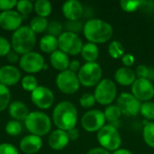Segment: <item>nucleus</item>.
<instances>
[{"label":"nucleus","instance_id":"nucleus-39","mask_svg":"<svg viewBox=\"0 0 154 154\" xmlns=\"http://www.w3.org/2000/svg\"><path fill=\"white\" fill-rule=\"evenodd\" d=\"M96 102H97V100L95 98V96L90 93H85L79 98V104L84 108L93 107L95 106Z\"/></svg>","mask_w":154,"mask_h":154},{"label":"nucleus","instance_id":"nucleus-42","mask_svg":"<svg viewBox=\"0 0 154 154\" xmlns=\"http://www.w3.org/2000/svg\"><path fill=\"white\" fill-rule=\"evenodd\" d=\"M16 0H0V10L2 12L13 10V8L16 6Z\"/></svg>","mask_w":154,"mask_h":154},{"label":"nucleus","instance_id":"nucleus-37","mask_svg":"<svg viewBox=\"0 0 154 154\" xmlns=\"http://www.w3.org/2000/svg\"><path fill=\"white\" fill-rule=\"evenodd\" d=\"M62 31H63V26L58 21H51L48 24L47 32H48V34H50V35H52V36L58 38L63 32Z\"/></svg>","mask_w":154,"mask_h":154},{"label":"nucleus","instance_id":"nucleus-32","mask_svg":"<svg viewBox=\"0 0 154 154\" xmlns=\"http://www.w3.org/2000/svg\"><path fill=\"white\" fill-rule=\"evenodd\" d=\"M15 7L17 9V12L23 17V16H27L32 13V11L33 10V4L32 2L28 0H21V1H17Z\"/></svg>","mask_w":154,"mask_h":154},{"label":"nucleus","instance_id":"nucleus-46","mask_svg":"<svg viewBox=\"0 0 154 154\" xmlns=\"http://www.w3.org/2000/svg\"><path fill=\"white\" fill-rule=\"evenodd\" d=\"M67 134H68V136H69V140H71V141L77 140V139L79 138V130H78L76 127H74V128L69 130V131L67 132Z\"/></svg>","mask_w":154,"mask_h":154},{"label":"nucleus","instance_id":"nucleus-43","mask_svg":"<svg viewBox=\"0 0 154 154\" xmlns=\"http://www.w3.org/2000/svg\"><path fill=\"white\" fill-rule=\"evenodd\" d=\"M134 56L131 53H125V55L122 57V63L125 65V67L130 68L134 65Z\"/></svg>","mask_w":154,"mask_h":154},{"label":"nucleus","instance_id":"nucleus-24","mask_svg":"<svg viewBox=\"0 0 154 154\" xmlns=\"http://www.w3.org/2000/svg\"><path fill=\"white\" fill-rule=\"evenodd\" d=\"M81 55L87 62H95L99 55V49L97 44L92 42H87L83 44L81 50Z\"/></svg>","mask_w":154,"mask_h":154},{"label":"nucleus","instance_id":"nucleus-3","mask_svg":"<svg viewBox=\"0 0 154 154\" xmlns=\"http://www.w3.org/2000/svg\"><path fill=\"white\" fill-rule=\"evenodd\" d=\"M36 44L35 33L27 25H22L14 32L11 40L13 51L19 55H23L32 51Z\"/></svg>","mask_w":154,"mask_h":154},{"label":"nucleus","instance_id":"nucleus-16","mask_svg":"<svg viewBox=\"0 0 154 154\" xmlns=\"http://www.w3.org/2000/svg\"><path fill=\"white\" fill-rule=\"evenodd\" d=\"M21 80L20 70L13 65H5L0 68V84L11 87Z\"/></svg>","mask_w":154,"mask_h":154},{"label":"nucleus","instance_id":"nucleus-36","mask_svg":"<svg viewBox=\"0 0 154 154\" xmlns=\"http://www.w3.org/2000/svg\"><path fill=\"white\" fill-rule=\"evenodd\" d=\"M65 29L67 32H74V33H79L81 31H83L84 24L80 20H76V21H67L64 24Z\"/></svg>","mask_w":154,"mask_h":154},{"label":"nucleus","instance_id":"nucleus-48","mask_svg":"<svg viewBox=\"0 0 154 154\" xmlns=\"http://www.w3.org/2000/svg\"><path fill=\"white\" fill-rule=\"evenodd\" d=\"M112 154H133L132 152H130L127 149H118L115 152H113Z\"/></svg>","mask_w":154,"mask_h":154},{"label":"nucleus","instance_id":"nucleus-17","mask_svg":"<svg viewBox=\"0 0 154 154\" xmlns=\"http://www.w3.org/2000/svg\"><path fill=\"white\" fill-rule=\"evenodd\" d=\"M19 147H20V150L23 153H37L42 147V137L34 135V134H31L28 135H25L20 141Z\"/></svg>","mask_w":154,"mask_h":154},{"label":"nucleus","instance_id":"nucleus-41","mask_svg":"<svg viewBox=\"0 0 154 154\" xmlns=\"http://www.w3.org/2000/svg\"><path fill=\"white\" fill-rule=\"evenodd\" d=\"M0 154H19V152L13 144L4 143L0 144Z\"/></svg>","mask_w":154,"mask_h":154},{"label":"nucleus","instance_id":"nucleus-15","mask_svg":"<svg viewBox=\"0 0 154 154\" xmlns=\"http://www.w3.org/2000/svg\"><path fill=\"white\" fill-rule=\"evenodd\" d=\"M23 17L14 10L0 13V27L5 31L14 32L22 26Z\"/></svg>","mask_w":154,"mask_h":154},{"label":"nucleus","instance_id":"nucleus-11","mask_svg":"<svg viewBox=\"0 0 154 154\" xmlns=\"http://www.w3.org/2000/svg\"><path fill=\"white\" fill-rule=\"evenodd\" d=\"M106 123V117L104 112L92 109L84 114L81 118V125L85 131L89 133L98 132Z\"/></svg>","mask_w":154,"mask_h":154},{"label":"nucleus","instance_id":"nucleus-47","mask_svg":"<svg viewBox=\"0 0 154 154\" xmlns=\"http://www.w3.org/2000/svg\"><path fill=\"white\" fill-rule=\"evenodd\" d=\"M87 154H110V152L102 147H96L90 149Z\"/></svg>","mask_w":154,"mask_h":154},{"label":"nucleus","instance_id":"nucleus-33","mask_svg":"<svg viewBox=\"0 0 154 154\" xmlns=\"http://www.w3.org/2000/svg\"><path fill=\"white\" fill-rule=\"evenodd\" d=\"M5 133L10 135V136H17L22 133L23 126L20 122L15 121V120H11L9 121L5 127Z\"/></svg>","mask_w":154,"mask_h":154},{"label":"nucleus","instance_id":"nucleus-10","mask_svg":"<svg viewBox=\"0 0 154 154\" xmlns=\"http://www.w3.org/2000/svg\"><path fill=\"white\" fill-rule=\"evenodd\" d=\"M20 68L29 74H35L43 69L45 66L44 58L36 51H31L22 55L19 60Z\"/></svg>","mask_w":154,"mask_h":154},{"label":"nucleus","instance_id":"nucleus-31","mask_svg":"<svg viewBox=\"0 0 154 154\" xmlns=\"http://www.w3.org/2000/svg\"><path fill=\"white\" fill-rule=\"evenodd\" d=\"M143 135L145 143L148 146L154 148V122L147 123V125H145Z\"/></svg>","mask_w":154,"mask_h":154},{"label":"nucleus","instance_id":"nucleus-27","mask_svg":"<svg viewBox=\"0 0 154 154\" xmlns=\"http://www.w3.org/2000/svg\"><path fill=\"white\" fill-rule=\"evenodd\" d=\"M105 117L110 123H116L122 116V112L117 105H109L105 109Z\"/></svg>","mask_w":154,"mask_h":154},{"label":"nucleus","instance_id":"nucleus-45","mask_svg":"<svg viewBox=\"0 0 154 154\" xmlns=\"http://www.w3.org/2000/svg\"><path fill=\"white\" fill-rule=\"evenodd\" d=\"M7 60L9 62L11 63H15L17 62L18 60H20V58H19V54L17 52H15L14 51H11L8 54H7Z\"/></svg>","mask_w":154,"mask_h":154},{"label":"nucleus","instance_id":"nucleus-5","mask_svg":"<svg viewBox=\"0 0 154 154\" xmlns=\"http://www.w3.org/2000/svg\"><path fill=\"white\" fill-rule=\"evenodd\" d=\"M97 137L101 147L108 152L118 150L122 143L121 135L113 125H105L97 132Z\"/></svg>","mask_w":154,"mask_h":154},{"label":"nucleus","instance_id":"nucleus-14","mask_svg":"<svg viewBox=\"0 0 154 154\" xmlns=\"http://www.w3.org/2000/svg\"><path fill=\"white\" fill-rule=\"evenodd\" d=\"M132 94L139 101H150L154 97V85L148 79H136L132 85Z\"/></svg>","mask_w":154,"mask_h":154},{"label":"nucleus","instance_id":"nucleus-26","mask_svg":"<svg viewBox=\"0 0 154 154\" xmlns=\"http://www.w3.org/2000/svg\"><path fill=\"white\" fill-rule=\"evenodd\" d=\"M48 24L49 23L46 18L41 17V16H35L30 22L29 27L34 33H42L47 31Z\"/></svg>","mask_w":154,"mask_h":154},{"label":"nucleus","instance_id":"nucleus-35","mask_svg":"<svg viewBox=\"0 0 154 154\" xmlns=\"http://www.w3.org/2000/svg\"><path fill=\"white\" fill-rule=\"evenodd\" d=\"M143 1L141 0H122L120 2L121 8L125 12H134L142 6Z\"/></svg>","mask_w":154,"mask_h":154},{"label":"nucleus","instance_id":"nucleus-18","mask_svg":"<svg viewBox=\"0 0 154 154\" xmlns=\"http://www.w3.org/2000/svg\"><path fill=\"white\" fill-rule=\"evenodd\" d=\"M62 13L68 21H76L82 17L84 7L78 0H68L62 5Z\"/></svg>","mask_w":154,"mask_h":154},{"label":"nucleus","instance_id":"nucleus-38","mask_svg":"<svg viewBox=\"0 0 154 154\" xmlns=\"http://www.w3.org/2000/svg\"><path fill=\"white\" fill-rule=\"evenodd\" d=\"M152 73V70L145 65H139L135 69V74L138 76V79H148L151 80L153 79L154 75Z\"/></svg>","mask_w":154,"mask_h":154},{"label":"nucleus","instance_id":"nucleus-12","mask_svg":"<svg viewBox=\"0 0 154 154\" xmlns=\"http://www.w3.org/2000/svg\"><path fill=\"white\" fill-rule=\"evenodd\" d=\"M141 101L133 94L124 92L117 98V106L120 108L122 115L127 116H136L141 110Z\"/></svg>","mask_w":154,"mask_h":154},{"label":"nucleus","instance_id":"nucleus-8","mask_svg":"<svg viewBox=\"0 0 154 154\" xmlns=\"http://www.w3.org/2000/svg\"><path fill=\"white\" fill-rule=\"evenodd\" d=\"M59 48L68 55H77L81 52L83 42L81 38L74 32H63L58 37Z\"/></svg>","mask_w":154,"mask_h":154},{"label":"nucleus","instance_id":"nucleus-1","mask_svg":"<svg viewBox=\"0 0 154 154\" xmlns=\"http://www.w3.org/2000/svg\"><path fill=\"white\" fill-rule=\"evenodd\" d=\"M83 33L87 40L92 43H103L108 42L114 33V29L107 22L93 18L86 22L83 28Z\"/></svg>","mask_w":154,"mask_h":154},{"label":"nucleus","instance_id":"nucleus-28","mask_svg":"<svg viewBox=\"0 0 154 154\" xmlns=\"http://www.w3.org/2000/svg\"><path fill=\"white\" fill-rule=\"evenodd\" d=\"M108 53L113 59L122 58L125 55V48L118 41H113L108 45Z\"/></svg>","mask_w":154,"mask_h":154},{"label":"nucleus","instance_id":"nucleus-30","mask_svg":"<svg viewBox=\"0 0 154 154\" xmlns=\"http://www.w3.org/2000/svg\"><path fill=\"white\" fill-rule=\"evenodd\" d=\"M21 85H22V88L25 91L31 92V93L32 91H34L39 87L36 78L32 75H27V76L23 77L21 79Z\"/></svg>","mask_w":154,"mask_h":154},{"label":"nucleus","instance_id":"nucleus-2","mask_svg":"<svg viewBox=\"0 0 154 154\" xmlns=\"http://www.w3.org/2000/svg\"><path fill=\"white\" fill-rule=\"evenodd\" d=\"M52 121L60 130L68 132L74 128L78 121V111L69 101L60 102L52 112Z\"/></svg>","mask_w":154,"mask_h":154},{"label":"nucleus","instance_id":"nucleus-23","mask_svg":"<svg viewBox=\"0 0 154 154\" xmlns=\"http://www.w3.org/2000/svg\"><path fill=\"white\" fill-rule=\"evenodd\" d=\"M39 46H40V49L42 52L51 54L52 52L57 51L59 48L58 38L54 37L52 35H50V34H46L41 38L40 42H39Z\"/></svg>","mask_w":154,"mask_h":154},{"label":"nucleus","instance_id":"nucleus-44","mask_svg":"<svg viewBox=\"0 0 154 154\" xmlns=\"http://www.w3.org/2000/svg\"><path fill=\"white\" fill-rule=\"evenodd\" d=\"M81 68V65H80V62L78 60H73L69 62V69L72 72H77V71H79Z\"/></svg>","mask_w":154,"mask_h":154},{"label":"nucleus","instance_id":"nucleus-6","mask_svg":"<svg viewBox=\"0 0 154 154\" xmlns=\"http://www.w3.org/2000/svg\"><path fill=\"white\" fill-rule=\"evenodd\" d=\"M78 78L79 83L84 87H93L97 85L102 79V69L97 62H86L81 66Z\"/></svg>","mask_w":154,"mask_h":154},{"label":"nucleus","instance_id":"nucleus-13","mask_svg":"<svg viewBox=\"0 0 154 154\" xmlns=\"http://www.w3.org/2000/svg\"><path fill=\"white\" fill-rule=\"evenodd\" d=\"M31 100L39 109L47 110L54 102V95L53 92L47 87L39 86L31 93Z\"/></svg>","mask_w":154,"mask_h":154},{"label":"nucleus","instance_id":"nucleus-40","mask_svg":"<svg viewBox=\"0 0 154 154\" xmlns=\"http://www.w3.org/2000/svg\"><path fill=\"white\" fill-rule=\"evenodd\" d=\"M11 42L5 37L0 36V57L7 56V54L12 51Z\"/></svg>","mask_w":154,"mask_h":154},{"label":"nucleus","instance_id":"nucleus-4","mask_svg":"<svg viewBox=\"0 0 154 154\" xmlns=\"http://www.w3.org/2000/svg\"><path fill=\"white\" fill-rule=\"evenodd\" d=\"M24 125L31 134L40 137L47 135L51 130V120L43 112H30L24 120Z\"/></svg>","mask_w":154,"mask_h":154},{"label":"nucleus","instance_id":"nucleus-19","mask_svg":"<svg viewBox=\"0 0 154 154\" xmlns=\"http://www.w3.org/2000/svg\"><path fill=\"white\" fill-rule=\"evenodd\" d=\"M69 138L66 131L63 130H54L49 136L48 143L50 147L55 151H60L64 149L69 143Z\"/></svg>","mask_w":154,"mask_h":154},{"label":"nucleus","instance_id":"nucleus-20","mask_svg":"<svg viewBox=\"0 0 154 154\" xmlns=\"http://www.w3.org/2000/svg\"><path fill=\"white\" fill-rule=\"evenodd\" d=\"M50 61L51 66L55 69L60 70V72L69 69V66L70 62L69 55L60 50H57L51 54Z\"/></svg>","mask_w":154,"mask_h":154},{"label":"nucleus","instance_id":"nucleus-7","mask_svg":"<svg viewBox=\"0 0 154 154\" xmlns=\"http://www.w3.org/2000/svg\"><path fill=\"white\" fill-rule=\"evenodd\" d=\"M117 88L116 83L109 79H104L97 85L95 89V98L100 105L109 106L116 98Z\"/></svg>","mask_w":154,"mask_h":154},{"label":"nucleus","instance_id":"nucleus-34","mask_svg":"<svg viewBox=\"0 0 154 154\" xmlns=\"http://www.w3.org/2000/svg\"><path fill=\"white\" fill-rule=\"evenodd\" d=\"M140 113L147 120H154V103L152 101L143 102L141 106Z\"/></svg>","mask_w":154,"mask_h":154},{"label":"nucleus","instance_id":"nucleus-29","mask_svg":"<svg viewBox=\"0 0 154 154\" xmlns=\"http://www.w3.org/2000/svg\"><path fill=\"white\" fill-rule=\"evenodd\" d=\"M11 101V93L7 87L0 84V113L8 108Z\"/></svg>","mask_w":154,"mask_h":154},{"label":"nucleus","instance_id":"nucleus-21","mask_svg":"<svg viewBox=\"0 0 154 154\" xmlns=\"http://www.w3.org/2000/svg\"><path fill=\"white\" fill-rule=\"evenodd\" d=\"M8 113L13 120L21 122L26 119L27 116L29 115V110L24 103L16 100L10 103L8 106Z\"/></svg>","mask_w":154,"mask_h":154},{"label":"nucleus","instance_id":"nucleus-9","mask_svg":"<svg viewBox=\"0 0 154 154\" xmlns=\"http://www.w3.org/2000/svg\"><path fill=\"white\" fill-rule=\"evenodd\" d=\"M56 85L58 88L66 95L75 94L80 86L78 75L69 69L61 71L56 78Z\"/></svg>","mask_w":154,"mask_h":154},{"label":"nucleus","instance_id":"nucleus-22","mask_svg":"<svg viewBox=\"0 0 154 154\" xmlns=\"http://www.w3.org/2000/svg\"><path fill=\"white\" fill-rule=\"evenodd\" d=\"M115 79L120 85L130 86L133 85L136 80V74L135 71L133 70L131 68L122 67L116 71Z\"/></svg>","mask_w":154,"mask_h":154},{"label":"nucleus","instance_id":"nucleus-25","mask_svg":"<svg viewBox=\"0 0 154 154\" xmlns=\"http://www.w3.org/2000/svg\"><path fill=\"white\" fill-rule=\"evenodd\" d=\"M33 10L35 11L37 16L46 18L49 16L52 11V6L48 0H37L33 4Z\"/></svg>","mask_w":154,"mask_h":154}]
</instances>
